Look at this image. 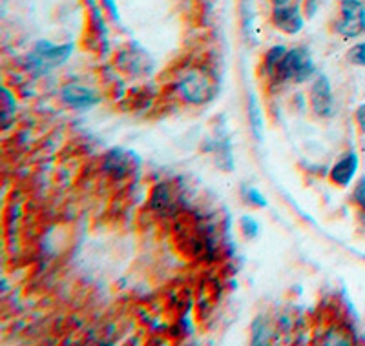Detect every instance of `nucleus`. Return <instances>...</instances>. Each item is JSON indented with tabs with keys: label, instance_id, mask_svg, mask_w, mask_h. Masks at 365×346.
I'll return each mask as SVG.
<instances>
[{
	"label": "nucleus",
	"instance_id": "obj_1",
	"mask_svg": "<svg viewBox=\"0 0 365 346\" xmlns=\"http://www.w3.org/2000/svg\"><path fill=\"white\" fill-rule=\"evenodd\" d=\"M73 44H53L50 41H38L31 53L28 55V70L35 75L50 73L55 68L63 66L73 53Z\"/></svg>",
	"mask_w": 365,
	"mask_h": 346
},
{
	"label": "nucleus",
	"instance_id": "obj_2",
	"mask_svg": "<svg viewBox=\"0 0 365 346\" xmlns=\"http://www.w3.org/2000/svg\"><path fill=\"white\" fill-rule=\"evenodd\" d=\"M314 73V62L303 48H292L279 62L274 80L279 83H305Z\"/></svg>",
	"mask_w": 365,
	"mask_h": 346
},
{
	"label": "nucleus",
	"instance_id": "obj_3",
	"mask_svg": "<svg viewBox=\"0 0 365 346\" xmlns=\"http://www.w3.org/2000/svg\"><path fill=\"white\" fill-rule=\"evenodd\" d=\"M334 31L345 38H356L365 33V4L361 0H341Z\"/></svg>",
	"mask_w": 365,
	"mask_h": 346
},
{
	"label": "nucleus",
	"instance_id": "obj_4",
	"mask_svg": "<svg viewBox=\"0 0 365 346\" xmlns=\"http://www.w3.org/2000/svg\"><path fill=\"white\" fill-rule=\"evenodd\" d=\"M178 90L181 97L190 104H205L214 99V84L210 78L200 70H192L181 77L178 83Z\"/></svg>",
	"mask_w": 365,
	"mask_h": 346
},
{
	"label": "nucleus",
	"instance_id": "obj_5",
	"mask_svg": "<svg viewBox=\"0 0 365 346\" xmlns=\"http://www.w3.org/2000/svg\"><path fill=\"white\" fill-rule=\"evenodd\" d=\"M139 168H141V159L132 150L112 148L103 159V169L115 179L130 177Z\"/></svg>",
	"mask_w": 365,
	"mask_h": 346
},
{
	"label": "nucleus",
	"instance_id": "obj_6",
	"mask_svg": "<svg viewBox=\"0 0 365 346\" xmlns=\"http://www.w3.org/2000/svg\"><path fill=\"white\" fill-rule=\"evenodd\" d=\"M270 22L274 28L287 35H298L305 26V15H303L302 2H289L285 6H272Z\"/></svg>",
	"mask_w": 365,
	"mask_h": 346
},
{
	"label": "nucleus",
	"instance_id": "obj_7",
	"mask_svg": "<svg viewBox=\"0 0 365 346\" xmlns=\"http://www.w3.org/2000/svg\"><path fill=\"white\" fill-rule=\"evenodd\" d=\"M309 100H311V108L316 117L327 119V117L334 115V97H332V86L325 75H318V77H316V80L311 86Z\"/></svg>",
	"mask_w": 365,
	"mask_h": 346
},
{
	"label": "nucleus",
	"instance_id": "obj_8",
	"mask_svg": "<svg viewBox=\"0 0 365 346\" xmlns=\"http://www.w3.org/2000/svg\"><path fill=\"white\" fill-rule=\"evenodd\" d=\"M61 100L71 110H88L101 100L96 90L81 86V84H66L61 90Z\"/></svg>",
	"mask_w": 365,
	"mask_h": 346
},
{
	"label": "nucleus",
	"instance_id": "obj_9",
	"mask_svg": "<svg viewBox=\"0 0 365 346\" xmlns=\"http://www.w3.org/2000/svg\"><path fill=\"white\" fill-rule=\"evenodd\" d=\"M358 166H360V159L354 152H347L345 155H341L336 161V164L331 168V177L332 184L340 186V188H347L351 182H353L354 175L358 173Z\"/></svg>",
	"mask_w": 365,
	"mask_h": 346
},
{
	"label": "nucleus",
	"instance_id": "obj_10",
	"mask_svg": "<svg viewBox=\"0 0 365 346\" xmlns=\"http://www.w3.org/2000/svg\"><path fill=\"white\" fill-rule=\"evenodd\" d=\"M175 204H178V195H175V190L172 188L168 182H161L154 188L152 192V197H150V208L155 210L161 215L174 214Z\"/></svg>",
	"mask_w": 365,
	"mask_h": 346
},
{
	"label": "nucleus",
	"instance_id": "obj_11",
	"mask_svg": "<svg viewBox=\"0 0 365 346\" xmlns=\"http://www.w3.org/2000/svg\"><path fill=\"white\" fill-rule=\"evenodd\" d=\"M0 106H2L0 124H2V130H8L9 124L15 120V113H17V99H15V95H13L8 88L0 90Z\"/></svg>",
	"mask_w": 365,
	"mask_h": 346
},
{
	"label": "nucleus",
	"instance_id": "obj_12",
	"mask_svg": "<svg viewBox=\"0 0 365 346\" xmlns=\"http://www.w3.org/2000/svg\"><path fill=\"white\" fill-rule=\"evenodd\" d=\"M247 113H249V124L252 130L256 140H263V112L259 106V100L254 93L249 97V106H247Z\"/></svg>",
	"mask_w": 365,
	"mask_h": 346
},
{
	"label": "nucleus",
	"instance_id": "obj_13",
	"mask_svg": "<svg viewBox=\"0 0 365 346\" xmlns=\"http://www.w3.org/2000/svg\"><path fill=\"white\" fill-rule=\"evenodd\" d=\"M287 48L285 46H272L269 51L265 53V57H263V70H265L267 77L274 78V75H276V70H278L279 62H282V58L285 57L287 53Z\"/></svg>",
	"mask_w": 365,
	"mask_h": 346
},
{
	"label": "nucleus",
	"instance_id": "obj_14",
	"mask_svg": "<svg viewBox=\"0 0 365 346\" xmlns=\"http://www.w3.org/2000/svg\"><path fill=\"white\" fill-rule=\"evenodd\" d=\"M240 226H241V231H243V235L249 237V239H254V237L259 234V224H257L256 219L249 217V215H243V217H241Z\"/></svg>",
	"mask_w": 365,
	"mask_h": 346
},
{
	"label": "nucleus",
	"instance_id": "obj_15",
	"mask_svg": "<svg viewBox=\"0 0 365 346\" xmlns=\"http://www.w3.org/2000/svg\"><path fill=\"white\" fill-rule=\"evenodd\" d=\"M347 61L354 66H364L365 68V42L353 46L347 53Z\"/></svg>",
	"mask_w": 365,
	"mask_h": 346
},
{
	"label": "nucleus",
	"instance_id": "obj_16",
	"mask_svg": "<svg viewBox=\"0 0 365 346\" xmlns=\"http://www.w3.org/2000/svg\"><path fill=\"white\" fill-rule=\"evenodd\" d=\"M243 194H245V199L250 202V204H252V206H256V208L267 206V199L263 197V195L259 194L256 188H243Z\"/></svg>",
	"mask_w": 365,
	"mask_h": 346
},
{
	"label": "nucleus",
	"instance_id": "obj_17",
	"mask_svg": "<svg viewBox=\"0 0 365 346\" xmlns=\"http://www.w3.org/2000/svg\"><path fill=\"white\" fill-rule=\"evenodd\" d=\"M353 201L356 202V204L361 208V210H365V175L360 179V181H358V184L354 186Z\"/></svg>",
	"mask_w": 365,
	"mask_h": 346
},
{
	"label": "nucleus",
	"instance_id": "obj_18",
	"mask_svg": "<svg viewBox=\"0 0 365 346\" xmlns=\"http://www.w3.org/2000/svg\"><path fill=\"white\" fill-rule=\"evenodd\" d=\"M302 9L305 19H314L319 9V0H303Z\"/></svg>",
	"mask_w": 365,
	"mask_h": 346
},
{
	"label": "nucleus",
	"instance_id": "obj_19",
	"mask_svg": "<svg viewBox=\"0 0 365 346\" xmlns=\"http://www.w3.org/2000/svg\"><path fill=\"white\" fill-rule=\"evenodd\" d=\"M263 323H262V319L257 318L256 321H254V325H252V335H254V339H252V342L254 345H262L263 342Z\"/></svg>",
	"mask_w": 365,
	"mask_h": 346
},
{
	"label": "nucleus",
	"instance_id": "obj_20",
	"mask_svg": "<svg viewBox=\"0 0 365 346\" xmlns=\"http://www.w3.org/2000/svg\"><path fill=\"white\" fill-rule=\"evenodd\" d=\"M103 6L106 8V11L110 13V17H112L113 21H119V9H117L115 0H103Z\"/></svg>",
	"mask_w": 365,
	"mask_h": 346
},
{
	"label": "nucleus",
	"instance_id": "obj_21",
	"mask_svg": "<svg viewBox=\"0 0 365 346\" xmlns=\"http://www.w3.org/2000/svg\"><path fill=\"white\" fill-rule=\"evenodd\" d=\"M356 122L360 126L361 133H365V103L356 110Z\"/></svg>",
	"mask_w": 365,
	"mask_h": 346
},
{
	"label": "nucleus",
	"instance_id": "obj_22",
	"mask_svg": "<svg viewBox=\"0 0 365 346\" xmlns=\"http://www.w3.org/2000/svg\"><path fill=\"white\" fill-rule=\"evenodd\" d=\"M289 2H292V0H270V4L272 6H285L289 4Z\"/></svg>",
	"mask_w": 365,
	"mask_h": 346
}]
</instances>
